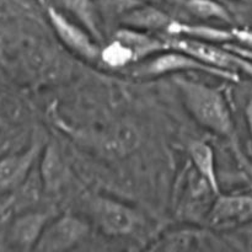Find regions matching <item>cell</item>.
Wrapping results in <instances>:
<instances>
[{
    "label": "cell",
    "mask_w": 252,
    "mask_h": 252,
    "mask_svg": "<svg viewBox=\"0 0 252 252\" xmlns=\"http://www.w3.org/2000/svg\"><path fill=\"white\" fill-rule=\"evenodd\" d=\"M177 93L187 112L201 127L226 139L238 150V135L231 108L219 89L189 78H175Z\"/></svg>",
    "instance_id": "6da1fadb"
},
{
    "label": "cell",
    "mask_w": 252,
    "mask_h": 252,
    "mask_svg": "<svg viewBox=\"0 0 252 252\" xmlns=\"http://www.w3.org/2000/svg\"><path fill=\"white\" fill-rule=\"evenodd\" d=\"M161 252H220L231 250L230 240L206 225L182 226L160 235L148 248Z\"/></svg>",
    "instance_id": "7a4b0ae2"
},
{
    "label": "cell",
    "mask_w": 252,
    "mask_h": 252,
    "mask_svg": "<svg viewBox=\"0 0 252 252\" xmlns=\"http://www.w3.org/2000/svg\"><path fill=\"white\" fill-rule=\"evenodd\" d=\"M94 223L105 235L125 238L143 225V216L134 207L108 196H95L90 201Z\"/></svg>",
    "instance_id": "3957f363"
},
{
    "label": "cell",
    "mask_w": 252,
    "mask_h": 252,
    "mask_svg": "<svg viewBox=\"0 0 252 252\" xmlns=\"http://www.w3.org/2000/svg\"><path fill=\"white\" fill-rule=\"evenodd\" d=\"M185 71L186 73L198 71V73L208 74V75L224 79V80L231 81V83H238L240 80L235 70H228V69L209 65V64L198 61L191 54L174 48L148 59L147 63L143 64L140 68H138V70L134 71V75L157 78V76L185 73Z\"/></svg>",
    "instance_id": "277c9868"
},
{
    "label": "cell",
    "mask_w": 252,
    "mask_h": 252,
    "mask_svg": "<svg viewBox=\"0 0 252 252\" xmlns=\"http://www.w3.org/2000/svg\"><path fill=\"white\" fill-rule=\"evenodd\" d=\"M90 233L85 219L73 213L53 217L44 228L34 251L64 252L73 250L83 243Z\"/></svg>",
    "instance_id": "5b68a950"
},
{
    "label": "cell",
    "mask_w": 252,
    "mask_h": 252,
    "mask_svg": "<svg viewBox=\"0 0 252 252\" xmlns=\"http://www.w3.org/2000/svg\"><path fill=\"white\" fill-rule=\"evenodd\" d=\"M46 12L54 34L68 51L86 62L100 59L101 48L95 41V37L83 25L71 21L66 15L52 5H47Z\"/></svg>",
    "instance_id": "8992f818"
},
{
    "label": "cell",
    "mask_w": 252,
    "mask_h": 252,
    "mask_svg": "<svg viewBox=\"0 0 252 252\" xmlns=\"http://www.w3.org/2000/svg\"><path fill=\"white\" fill-rule=\"evenodd\" d=\"M204 221L207 226L220 233L250 223L252 221V194H218L209 206Z\"/></svg>",
    "instance_id": "52a82bcc"
},
{
    "label": "cell",
    "mask_w": 252,
    "mask_h": 252,
    "mask_svg": "<svg viewBox=\"0 0 252 252\" xmlns=\"http://www.w3.org/2000/svg\"><path fill=\"white\" fill-rule=\"evenodd\" d=\"M43 147L41 140H34L25 149L0 158V196L19 191L33 172Z\"/></svg>",
    "instance_id": "ba28073f"
},
{
    "label": "cell",
    "mask_w": 252,
    "mask_h": 252,
    "mask_svg": "<svg viewBox=\"0 0 252 252\" xmlns=\"http://www.w3.org/2000/svg\"><path fill=\"white\" fill-rule=\"evenodd\" d=\"M52 218V214L42 211H25L17 214L7 225L4 240L6 249L34 251L44 228Z\"/></svg>",
    "instance_id": "9c48e42d"
},
{
    "label": "cell",
    "mask_w": 252,
    "mask_h": 252,
    "mask_svg": "<svg viewBox=\"0 0 252 252\" xmlns=\"http://www.w3.org/2000/svg\"><path fill=\"white\" fill-rule=\"evenodd\" d=\"M170 47L174 49L189 53L203 63L217 68L234 70L231 61V53L221 44L209 43V42L197 41V39L185 38V37H171L169 38Z\"/></svg>",
    "instance_id": "30bf717a"
},
{
    "label": "cell",
    "mask_w": 252,
    "mask_h": 252,
    "mask_svg": "<svg viewBox=\"0 0 252 252\" xmlns=\"http://www.w3.org/2000/svg\"><path fill=\"white\" fill-rule=\"evenodd\" d=\"M37 172L44 193L47 194L57 193L65 184L68 177L65 162L54 143H47L42 149L37 162Z\"/></svg>",
    "instance_id": "8fae6325"
},
{
    "label": "cell",
    "mask_w": 252,
    "mask_h": 252,
    "mask_svg": "<svg viewBox=\"0 0 252 252\" xmlns=\"http://www.w3.org/2000/svg\"><path fill=\"white\" fill-rule=\"evenodd\" d=\"M115 38L120 39L127 44L133 52L135 62L148 61L158 54L171 49L169 39L160 38L153 34V32L142 31V30L121 27L115 33Z\"/></svg>",
    "instance_id": "7c38bea8"
},
{
    "label": "cell",
    "mask_w": 252,
    "mask_h": 252,
    "mask_svg": "<svg viewBox=\"0 0 252 252\" xmlns=\"http://www.w3.org/2000/svg\"><path fill=\"white\" fill-rule=\"evenodd\" d=\"M121 24L125 27L142 30L147 32L166 31L172 20L169 14L154 5L134 4L120 16Z\"/></svg>",
    "instance_id": "4fadbf2b"
},
{
    "label": "cell",
    "mask_w": 252,
    "mask_h": 252,
    "mask_svg": "<svg viewBox=\"0 0 252 252\" xmlns=\"http://www.w3.org/2000/svg\"><path fill=\"white\" fill-rule=\"evenodd\" d=\"M189 159L194 171L206 181L214 196L220 194V182L217 170V157L213 147L203 140H192L187 147Z\"/></svg>",
    "instance_id": "5bb4252c"
},
{
    "label": "cell",
    "mask_w": 252,
    "mask_h": 252,
    "mask_svg": "<svg viewBox=\"0 0 252 252\" xmlns=\"http://www.w3.org/2000/svg\"><path fill=\"white\" fill-rule=\"evenodd\" d=\"M100 149L111 157H125L139 143V133L128 122H117L97 139Z\"/></svg>",
    "instance_id": "9a60e30c"
},
{
    "label": "cell",
    "mask_w": 252,
    "mask_h": 252,
    "mask_svg": "<svg viewBox=\"0 0 252 252\" xmlns=\"http://www.w3.org/2000/svg\"><path fill=\"white\" fill-rule=\"evenodd\" d=\"M166 33L172 37H185V38L197 39V41L209 42V43L224 44L233 41L231 30L220 29V27L209 26L201 24H185V22L172 20L166 30Z\"/></svg>",
    "instance_id": "2e32d148"
},
{
    "label": "cell",
    "mask_w": 252,
    "mask_h": 252,
    "mask_svg": "<svg viewBox=\"0 0 252 252\" xmlns=\"http://www.w3.org/2000/svg\"><path fill=\"white\" fill-rule=\"evenodd\" d=\"M64 5L95 38H101L97 9L91 0H64Z\"/></svg>",
    "instance_id": "e0dca14e"
},
{
    "label": "cell",
    "mask_w": 252,
    "mask_h": 252,
    "mask_svg": "<svg viewBox=\"0 0 252 252\" xmlns=\"http://www.w3.org/2000/svg\"><path fill=\"white\" fill-rule=\"evenodd\" d=\"M98 62L110 69H122L134 63V56L127 44L120 39L113 38L100 49Z\"/></svg>",
    "instance_id": "ac0fdd59"
},
{
    "label": "cell",
    "mask_w": 252,
    "mask_h": 252,
    "mask_svg": "<svg viewBox=\"0 0 252 252\" xmlns=\"http://www.w3.org/2000/svg\"><path fill=\"white\" fill-rule=\"evenodd\" d=\"M186 7L191 14L202 20L233 22L228 10L216 0H186Z\"/></svg>",
    "instance_id": "d6986e66"
},
{
    "label": "cell",
    "mask_w": 252,
    "mask_h": 252,
    "mask_svg": "<svg viewBox=\"0 0 252 252\" xmlns=\"http://www.w3.org/2000/svg\"><path fill=\"white\" fill-rule=\"evenodd\" d=\"M223 46L225 47V48L228 49L229 52H231V53L235 54V56L241 57V58L246 59V61L251 62V63H252V48H249V47H246V46L230 44L229 42H228V43H224Z\"/></svg>",
    "instance_id": "ffe728a7"
},
{
    "label": "cell",
    "mask_w": 252,
    "mask_h": 252,
    "mask_svg": "<svg viewBox=\"0 0 252 252\" xmlns=\"http://www.w3.org/2000/svg\"><path fill=\"white\" fill-rule=\"evenodd\" d=\"M234 39L240 42L243 46L252 48V30L249 29H233Z\"/></svg>",
    "instance_id": "44dd1931"
},
{
    "label": "cell",
    "mask_w": 252,
    "mask_h": 252,
    "mask_svg": "<svg viewBox=\"0 0 252 252\" xmlns=\"http://www.w3.org/2000/svg\"><path fill=\"white\" fill-rule=\"evenodd\" d=\"M231 61H233L234 68L240 69L243 73H245L249 78L252 79V63L251 62L246 61V59L241 58V57H239V56H235L234 53H231Z\"/></svg>",
    "instance_id": "7402d4cb"
},
{
    "label": "cell",
    "mask_w": 252,
    "mask_h": 252,
    "mask_svg": "<svg viewBox=\"0 0 252 252\" xmlns=\"http://www.w3.org/2000/svg\"><path fill=\"white\" fill-rule=\"evenodd\" d=\"M14 193L0 196V216H6L7 212L14 207Z\"/></svg>",
    "instance_id": "603a6c76"
},
{
    "label": "cell",
    "mask_w": 252,
    "mask_h": 252,
    "mask_svg": "<svg viewBox=\"0 0 252 252\" xmlns=\"http://www.w3.org/2000/svg\"><path fill=\"white\" fill-rule=\"evenodd\" d=\"M245 118H246V123H248V128L249 132H250V135L252 138V98L248 101L245 107Z\"/></svg>",
    "instance_id": "cb8c5ba5"
},
{
    "label": "cell",
    "mask_w": 252,
    "mask_h": 252,
    "mask_svg": "<svg viewBox=\"0 0 252 252\" xmlns=\"http://www.w3.org/2000/svg\"><path fill=\"white\" fill-rule=\"evenodd\" d=\"M37 1H38L39 4H41L42 6H43V7H46V6H47V2H46V0H37Z\"/></svg>",
    "instance_id": "d4e9b609"
},
{
    "label": "cell",
    "mask_w": 252,
    "mask_h": 252,
    "mask_svg": "<svg viewBox=\"0 0 252 252\" xmlns=\"http://www.w3.org/2000/svg\"><path fill=\"white\" fill-rule=\"evenodd\" d=\"M6 216H7V214H6ZM6 216H0V225H1V224L5 221V219H6Z\"/></svg>",
    "instance_id": "484cf974"
},
{
    "label": "cell",
    "mask_w": 252,
    "mask_h": 252,
    "mask_svg": "<svg viewBox=\"0 0 252 252\" xmlns=\"http://www.w3.org/2000/svg\"><path fill=\"white\" fill-rule=\"evenodd\" d=\"M4 120H2L1 117H0V129H2V128H4Z\"/></svg>",
    "instance_id": "4316f807"
}]
</instances>
